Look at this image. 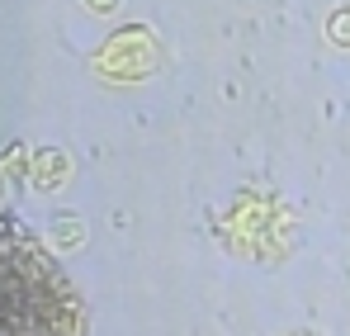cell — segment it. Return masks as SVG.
<instances>
[{"label": "cell", "mask_w": 350, "mask_h": 336, "mask_svg": "<svg viewBox=\"0 0 350 336\" xmlns=\"http://www.w3.org/2000/svg\"><path fill=\"white\" fill-rule=\"evenodd\" d=\"M62 175H66V157H62V152H38L33 180H38V185H57Z\"/></svg>", "instance_id": "cell-2"}, {"label": "cell", "mask_w": 350, "mask_h": 336, "mask_svg": "<svg viewBox=\"0 0 350 336\" xmlns=\"http://www.w3.org/2000/svg\"><path fill=\"white\" fill-rule=\"evenodd\" d=\"M327 38H332L336 48H350V10H336V14L327 19Z\"/></svg>", "instance_id": "cell-3"}, {"label": "cell", "mask_w": 350, "mask_h": 336, "mask_svg": "<svg viewBox=\"0 0 350 336\" xmlns=\"http://www.w3.org/2000/svg\"><path fill=\"white\" fill-rule=\"evenodd\" d=\"M81 237H85V227L76 223V218H62V223H57V242H62V246H76Z\"/></svg>", "instance_id": "cell-4"}, {"label": "cell", "mask_w": 350, "mask_h": 336, "mask_svg": "<svg viewBox=\"0 0 350 336\" xmlns=\"http://www.w3.org/2000/svg\"><path fill=\"white\" fill-rule=\"evenodd\" d=\"M0 336H85L76 289L10 218H0Z\"/></svg>", "instance_id": "cell-1"}, {"label": "cell", "mask_w": 350, "mask_h": 336, "mask_svg": "<svg viewBox=\"0 0 350 336\" xmlns=\"http://www.w3.org/2000/svg\"><path fill=\"white\" fill-rule=\"evenodd\" d=\"M85 5H90V10H114L118 0H85Z\"/></svg>", "instance_id": "cell-5"}]
</instances>
